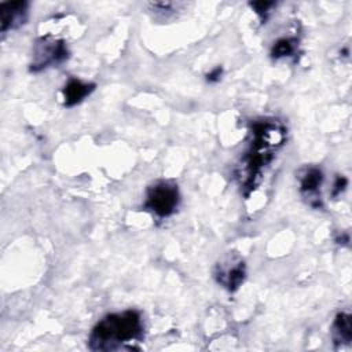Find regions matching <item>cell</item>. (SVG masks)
Wrapping results in <instances>:
<instances>
[{
    "label": "cell",
    "mask_w": 352,
    "mask_h": 352,
    "mask_svg": "<svg viewBox=\"0 0 352 352\" xmlns=\"http://www.w3.org/2000/svg\"><path fill=\"white\" fill-rule=\"evenodd\" d=\"M29 15L28 1H6L0 4L1 33L15 30L26 23Z\"/></svg>",
    "instance_id": "7"
},
{
    "label": "cell",
    "mask_w": 352,
    "mask_h": 352,
    "mask_svg": "<svg viewBox=\"0 0 352 352\" xmlns=\"http://www.w3.org/2000/svg\"><path fill=\"white\" fill-rule=\"evenodd\" d=\"M285 128L276 120H261L252 124L250 143L236 169L241 187L249 194L261 182L264 169L271 164L275 151L285 142Z\"/></svg>",
    "instance_id": "1"
},
{
    "label": "cell",
    "mask_w": 352,
    "mask_h": 352,
    "mask_svg": "<svg viewBox=\"0 0 352 352\" xmlns=\"http://www.w3.org/2000/svg\"><path fill=\"white\" fill-rule=\"evenodd\" d=\"M180 194L170 180H158L147 188L143 208L158 217H169L179 206Z\"/></svg>",
    "instance_id": "3"
},
{
    "label": "cell",
    "mask_w": 352,
    "mask_h": 352,
    "mask_svg": "<svg viewBox=\"0 0 352 352\" xmlns=\"http://www.w3.org/2000/svg\"><path fill=\"white\" fill-rule=\"evenodd\" d=\"M323 182V173L316 166H308L300 173V192L312 208H322L319 188Z\"/></svg>",
    "instance_id": "6"
},
{
    "label": "cell",
    "mask_w": 352,
    "mask_h": 352,
    "mask_svg": "<svg viewBox=\"0 0 352 352\" xmlns=\"http://www.w3.org/2000/svg\"><path fill=\"white\" fill-rule=\"evenodd\" d=\"M69 58V50L63 40L52 38L50 36L41 37L33 47V58L30 72H40L47 67L58 66Z\"/></svg>",
    "instance_id": "4"
},
{
    "label": "cell",
    "mask_w": 352,
    "mask_h": 352,
    "mask_svg": "<svg viewBox=\"0 0 352 352\" xmlns=\"http://www.w3.org/2000/svg\"><path fill=\"white\" fill-rule=\"evenodd\" d=\"M275 6L274 1H257V3H250V7L254 10V12L260 16L261 22H265L268 18V14L271 8Z\"/></svg>",
    "instance_id": "11"
},
{
    "label": "cell",
    "mask_w": 352,
    "mask_h": 352,
    "mask_svg": "<svg viewBox=\"0 0 352 352\" xmlns=\"http://www.w3.org/2000/svg\"><path fill=\"white\" fill-rule=\"evenodd\" d=\"M297 44H298V41L293 37L279 38L276 43H274V45L271 48V56L274 59L292 56L297 51Z\"/></svg>",
    "instance_id": "10"
},
{
    "label": "cell",
    "mask_w": 352,
    "mask_h": 352,
    "mask_svg": "<svg viewBox=\"0 0 352 352\" xmlns=\"http://www.w3.org/2000/svg\"><path fill=\"white\" fill-rule=\"evenodd\" d=\"M348 186V179L345 176H337L336 182L333 184V190H331V195L333 197H338L342 191H345Z\"/></svg>",
    "instance_id": "12"
},
{
    "label": "cell",
    "mask_w": 352,
    "mask_h": 352,
    "mask_svg": "<svg viewBox=\"0 0 352 352\" xmlns=\"http://www.w3.org/2000/svg\"><path fill=\"white\" fill-rule=\"evenodd\" d=\"M223 76V67L217 66L214 69H212L208 74H206V81L208 82H219L220 78Z\"/></svg>",
    "instance_id": "13"
},
{
    "label": "cell",
    "mask_w": 352,
    "mask_h": 352,
    "mask_svg": "<svg viewBox=\"0 0 352 352\" xmlns=\"http://www.w3.org/2000/svg\"><path fill=\"white\" fill-rule=\"evenodd\" d=\"M143 330L142 315L135 309L109 314L94 326L88 337V348L91 351L133 349L132 344L143 340Z\"/></svg>",
    "instance_id": "2"
},
{
    "label": "cell",
    "mask_w": 352,
    "mask_h": 352,
    "mask_svg": "<svg viewBox=\"0 0 352 352\" xmlns=\"http://www.w3.org/2000/svg\"><path fill=\"white\" fill-rule=\"evenodd\" d=\"M214 279L228 292H235L246 278V264L236 253L224 254L214 265Z\"/></svg>",
    "instance_id": "5"
},
{
    "label": "cell",
    "mask_w": 352,
    "mask_h": 352,
    "mask_svg": "<svg viewBox=\"0 0 352 352\" xmlns=\"http://www.w3.org/2000/svg\"><path fill=\"white\" fill-rule=\"evenodd\" d=\"M94 89H95L94 82H84L78 78H70L62 89L65 106L73 107V106L81 103L87 96H89L92 94Z\"/></svg>",
    "instance_id": "8"
},
{
    "label": "cell",
    "mask_w": 352,
    "mask_h": 352,
    "mask_svg": "<svg viewBox=\"0 0 352 352\" xmlns=\"http://www.w3.org/2000/svg\"><path fill=\"white\" fill-rule=\"evenodd\" d=\"M348 312H338L331 326V338L336 346L349 345L352 341V320Z\"/></svg>",
    "instance_id": "9"
}]
</instances>
